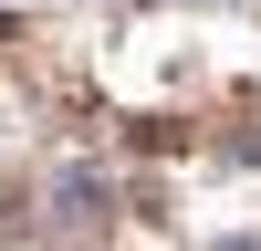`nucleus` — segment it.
Masks as SVG:
<instances>
[{
  "instance_id": "f257e3e1",
  "label": "nucleus",
  "mask_w": 261,
  "mask_h": 251,
  "mask_svg": "<svg viewBox=\"0 0 261 251\" xmlns=\"http://www.w3.org/2000/svg\"><path fill=\"white\" fill-rule=\"evenodd\" d=\"M94 199H105L94 167H63V178H53V209H63V220H94Z\"/></svg>"
},
{
  "instance_id": "f03ea898",
  "label": "nucleus",
  "mask_w": 261,
  "mask_h": 251,
  "mask_svg": "<svg viewBox=\"0 0 261 251\" xmlns=\"http://www.w3.org/2000/svg\"><path fill=\"white\" fill-rule=\"evenodd\" d=\"M230 251H261V241H230Z\"/></svg>"
}]
</instances>
